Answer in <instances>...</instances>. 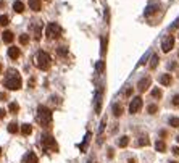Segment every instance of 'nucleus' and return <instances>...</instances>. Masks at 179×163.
Listing matches in <instances>:
<instances>
[{
	"label": "nucleus",
	"instance_id": "f257e3e1",
	"mask_svg": "<svg viewBox=\"0 0 179 163\" xmlns=\"http://www.w3.org/2000/svg\"><path fill=\"white\" fill-rule=\"evenodd\" d=\"M3 86L8 89V91H18L21 89V76L20 73L16 70H10L7 73V76H5L3 79Z\"/></svg>",
	"mask_w": 179,
	"mask_h": 163
},
{
	"label": "nucleus",
	"instance_id": "f03ea898",
	"mask_svg": "<svg viewBox=\"0 0 179 163\" xmlns=\"http://www.w3.org/2000/svg\"><path fill=\"white\" fill-rule=\"evenodd\" d=\"M37 121L41 123L42 128L50 129L52 128V110L47 108L45 105H39L37 107Z\"/></svg>",
	"mask_w": 179,
	"mask_h": 163
},
{
	"label": "nucleus",
	"instance_id": "7ed1b4c3",
	"mask_svg": "<svg viewBox=\"0 0 179 163\" xmlns=\"http://www.w3.org/2000/svg\"><path fill=\"white\" fill-rule=\"evenodd\" d=\"M34 63L39 70L45 71V70L50 68V65H52V58H50V55L47 52H39L34 58Z\"/></svg>",
	"mask_w": 179,
	"mask_h": 163
},
{
	"label": "nucleus",
	"instance_id": "20e7f679",
	"mask_svg": "<svg viewBox=\"0 0 179 163\" xmlns=\"http://www.w3.org/2000/svg\"><path fill=\"white\" fill-rule=\"evenodd\" d=\"M41 144H42L44 149H47L50 152H58V144L55 142V137H52L50 134H47V136H42Z\"/></svg>",
	"mask_w": 179,
	"mask_h": 163
},
{
	"label": "nucleus",
	"instance_id": "39448f33",
	"mask_svg": "<svg viewBox=\"0 0 179 163\" xmlns=\"http://www.w3.org/2000/svg\"><path fill=\"white\" fill-rule=\"evenodd\" d=\"M45 34L48 39H58L61 36V27L57 23H50L45 29Z\"/></svg>",
	"mask_w": 179,
	"mask_h": 163
},
{
	"label": "nucleus",
	"instance_id": "423d86ee",
	"mask_svg": "<svg viewBox=\"0 0 179 163\" xmlns=\"http://www.w3.org/2000/svg\"><path fill=\"white\" fill-rule=\"evenodd\" d=\"M142 105H144V102H142V97H141V95L134 97V99L131 100V103H129V113H131V115H137L139 111H141Z\"/></svg>",
	"mask_w": 179,
	"mask_h": 163
},
{
	"label": "nucleus",
	"instance_id": "0eeeda50",
	"mask_svg": "<svg viewBox=\"0 0 179 163\" xmlns=\"http://www.w3.org/2000/svg\"><path fill=\"white\" fill-rule=\"evenodd\" d=\"M173 47H174V36L170 34L163 39V42H161V50H163L165 53H168L173 50Z\"/></svg>",
	"mask_w": 179,
	"mask_h": 163
},
{
	"label": "nucleus",
	"instance_id": "6e6552de",
	"mask_svg": "<svg viewBox=\"0 0 179 163\" xmlns=\"http://www.w3.org/2000/svg\"><path fill=\"white\" fill-rule=\"evenodd\" d=\"M150 82H152V79H150L149 76H147V78H142V79L137 82V89H139V92H145V91H149Z\"/></svg>",
	"mask_w": 179,
	"mask_h": 163
},
{
	"label": "nucleus",
	"instance_id": "1a4fd4ad",
	"mask_svg": "<svg viewBox=\"0 0 179 163\" xmlns=\"http://www.w3.org/2000/svg\"><path fill=\"white\" fill-rule=\"evenodd\" d=\"M29 8L32 12H41L42 10V0H29Z\"/></svg>",
	"mask_w": 179,
	"mask_h": 163
},
{
	"label": "nucleus",
	"instance_id": "9d476101",
	"mask_svg": "<svg viewBox=\"0 0 179 163\" xmlns=\"http://www.w3.org/2000/svg\"><path fill=\"white\" fill-rule=\"evenodd\" d=\"M20 55H21V50L18 47H10L8 49V57L12 58V60H18Z\"/></svg>",
	"mask_w": 179,
	"mask_h": 163
},
{
	"label": "nucleus",
	"instance_id": "9b49d317",
	"mask_svg": "<svg viewBox=\"0 0 179 163\" xmlns=\"http://www.w3.org/2000/svg\"><path fill=\"white\" fill-rule=\"evenodd\" d=\"M2 37H3V42H5V44H12L13 39H15V36H13L12 31H3Z\"/></svg>",
	"mask_w": 179,
	"mask_h": 163
},
{
	"label": "nucleus",
	"instance_id": "f8f14e48",
	"mask_svg": "<svg viewBox=\"0 0 179 163\" xmlns=\"http://www.w3.org/2000/svg\"><path fill=\"white\" fill-rule=\"evenodd\" d=\"M160 82H161V86H171V82H173V78H171V74H163L160 78Z\"/></svg>",
	"mask_w": 179,
	"mask_h": 163
},
{
	"label": "nucleus",
	"instance_id": "ddd939ff",
	"mask_svg": "<svg viewBox=\"0 0 179 163\" xmlns=\"http://www.w3.org/2000/svg\"><path fill=\"white\" fill-rule=\"evenodd\" d=\"M158 63H160V58H158V55H156V53H153L152 55V58H150V70H155L156 68V66H158Z\"/></svg>",
	"mask_w": 179,
	"mask_h": 163
},
{
	"label": "nucleus",
	"instance_id": "4468645a",
	"mask_svg": "<svg viewBox=\"0 0 179 163\" xmlns=\"http://www.w3.org/2000/svg\"><path fill=\"white\" fill-rule=\"evenodd\" d=\"M100 107H102V91H98L97 99H95V113H100Z\"/></svg>",
	"mask_w": 179,
	"mask_h": 163
},
{
	"label": "nucleus",
	"instance_id": "2eb2a0df",
	"mask_svg": "<svg viewBox=\"0 0 179 163\" xmlns=\"http://www.w3.org/2000/svg\"><path fill=\"white\" fill-rule=\"evenodd\" d=\"M13 10H15L16 13H23L24 12V3L20 2V0H18V2H15L13 3Z\"/></svg>",
	"mask_w": 179,
	"mask_h": 163
},
{
	"label": "nucleus",
	"instance_id": "dca6fc26",
	"mask_svg": "<svg viewBox=\"0 0 179 163\" xmlns=\"http://www.w3.org/2000/svg\"><path fill=\"white\" fill-rule=\"evenodd\" d=\"M118 145H120L121 149L127 147V145H129V137H127V136H123V137H120V139H118Z\"/></svg>",
	"mask_w": 179,
	"mask_h": 163
},
{
	"label": "nucleus",
	"instance_id": "f3484780",
	"mask_svg": "<svg viewBox=\"0 0 179 163\" xmlns=\"http://www.w3.org/2000/svg\"><path fill=\"white\" fill-rule=\"evenodd\" d=\"M158 5H150V7L147 8V10H145V16H152L153 13H156V12H158Z\"/></svg>",
	"mask_w": 179,
	"mask_h": 163
},
{
	"label": "nucleus",
	"instance_id": "a211bd4d",
	"mask_svg": "<svg viewBox=\"0 0 179 163\" xmlns=\"http://www.w3.org/2000/svg\"><path fill=\"white\" fill-rule=\"evenodd\" d=\"M155 149L158 150V152H166V144H165V140H156V142H155Z\"/></svg>",
	"mask_w": 179,
	"mask_h": 163
},
{
	"label": "nucleus",
	"instance_id": "6ab92c4d",
	"mask_svg": "<svg viewBox=\"0 0 179 163\" xmlns=\"http://www.w3.org/2000/svg\"><path fill=\"white\" fill-rule=\"evenodd\" d=\"M8 111H10V113H13V115H16L20 111V105L16 103V102H12V103L8 105Z\"/></svg>",
	"mask_w": 179,
	"mask_h": 163
},
{
	"label": "nucleus",
	"instance_id": "aec40b11",
	"mask_svg": "<svg viewBox=\"0 0 179 163\" xmlns=\"http://www.w3.org/2000/svg\"><path fill=\"white\" fill-rule=\"evenodd\" d=\"M31 132H32V126L31 125H23L21 126V134H23V136H29Z\"/></svg>",
	"mask_w": 179,
	"mask_h": 163
},
{
	"label": "nucleus",
	"instance_id": "412c9836",
	"mask_svg": "<svg viewBox=\"0 0 179 163\" xmlns=\"http://www.w3.org/2000/svg\"><path fill=\"white\" fill-rule=\"evenodd\" d=\"M113 115H115L116 118H120V116L123 115V107H121V105H118V103L113 105Z\"/></svg>",
	"mask_w": 179,
	"mask_h": 163
},
{
	"label": "nucleus",
	"instance_id": "4be33fe9",
	"mask_svg": "<svg viewBox=\"0 0 179 163\" xmlns=\"http://www.w3.org/2000/svg\"><path fill=\"white\" fill-rule=\"evenodd\" d=\"M18 131H20L18 125H16L15 121H12V123H10V125H8V132H10V134H16Z\"/></svg>",
	"mask_w": 179,
	"mask_h": 163
},
{
	"label": "nucleus",
	"instance_id": "5701e85b",
	"mask_svg": "<svg viewBox=\"0 0 179 163\" xmlns=\"http://www.w3.org/2000/svg\"><path fill=\"white\" fill-rule=\"evenodd\" d=\"M149 144H150V139H149L147 136H142L141 139H139V142H137V145H139V147H144V145H145V147H147Z\"/></svg>",
	"mask_w": 179,
	"mask_h": 163
},
{
	"label": "nucleus",
	"instance_id": "b1692460",
	"mask_svg": "<svg viewBox=\"0 0 179 163\" xmlns=\"http://www.w3.org/2000/svg\"><path fill=\"white\" fill-rule=\"evenodd\" d=\"M29 41H31L29 34H21V36H20V44H21V45H26V44H29Z\"/></svg>",
	"mask_w": 179,
	"mask_h": 163
},
{
	"label": "nucleus",
	"instance_id": "393cba45",
	"mask_svg": "<svg viewBox=\"0 0 179 163\" xmlns=\"http://www.w3.org/2000/svg\"><path fill=\"white\" fill-rule=\"evenodd\" d=\"M147 111H149L150 115H155L156 111H158V105H156V103H150V105L147 107Z\"/></svg>",
	"mask_w": 179,
	"mask_h": 163
},
{
	"label": "nucleus",
	"instance_id": "a878e982",
	"mask_svg": "<svg viewBox=\"0 0 179 163\" xmlns=\"http://www.w3.org/2000/svg\"><path fill=\"white\" fill-rule=\"evenodd\" d=\"M89 139H91V132H87V136H86V139H84V142L81 144V152H86L87 144H89Z\"/></svg>",
	"mask_w": 179,
	"mask_h": 163
},
{
	"label": "nucleus",
	"instance_id": "bb28decb",
	"mask_svg": "<svg viewBox=\"0 0 179 163\" xmlns=\"http://www.w3.org/2000/svg\"><path fill=\"white\" fill-rule=\"evenodd\" d=\"M10 23V18L7 15H0V26H8Z\"/></svg>",
	"mask_w": 179,
	"mask_h": 163
},
{
	"label": "nucleus",
	"instance_id": "cd10ccee",
	"mask_svg": "<svg viewBox=\"0 0 179 163\" xmlns=\"http://www.w3.org/2000/svg\"><path fill=\"white\" fill-rule=\"evenodd\" d=\"M27 160H29V163H39V158H37V155L34 154V152H29Z\"/></svg>",
	"mask_w": 179,
	"mask_h": 163
},
{
	"label": "nucleus",
	"instance_id": "c85d7f7f",
	"mask_svg": "<svg viewBox=\"0 0 179 163\" xmlns=\"http://www.w3.org/2000/svg\"><path fill=\"white\" fill-rule=\"evenodd\" d=\"M161 95H163V92H161L158 87H156V89H153V91H152V97H153V99H161Z\"/></svg>",
	"mask_w": 179,
	"mask_h": 163
},
{
	"label": "nucleus",
	"instance_id": "c756f323",
	"mask_svg": "<svg viewBox=\"0 0 179 163\" xmlns=\"http://www.w3.org/2000/svg\"><path fill=\"white\" fill-rule=\"evenodd\" d=\"M170 125H171L173 128H179V118H177V116L170 118Z\"/></svg>",
	"mask_w": 179,
	"mask_h": 163
},
{
	"label": "nucleus",
	"instance_id": "7c9ffc66",
	"mask_svg": "<svg viewBox=\"0 0 179 163\" xmlns=\"http://www.w3.org/2000/svg\"><path fill=\"white\" fill-rule=\"evenodd\" d=\"M103 70H105V61L100 60L98 63H97V71H98V73H103Z\"/></svg>",
	"mask_w": 179,
	"mask_h": 163
},
{
	"label": "nucleus",
	"instance_id": "2f4dec72",
	"mask_svg": "<svg viewBox=\"0 0 179 163\" xmlns=\"http://www.w3.org/2000/svg\"><path fill=\"white\" fill-rule=\"evenodd\" d=\"M34 32H36V39H39V37H41L42 31H41V26H39V24H34Z\"/></svg>",
	"mask_w": 179,
	"mask_h": 163
},
{
	"label": "nucleus",
	"instance_id": "473e14b6",
	"mask_svg": "<svg viewBox=\"0 0 179 163\" xmlns=\"http://www.w3.org/2000/svg\"><path fill=\"white\" fill-rule=\"evenodd\" d=\"M58 55H61V57L68 55V47H60V49H58Z\"/></svg>",
	"mask_w": 179,
	"mask_h": 163
},
{
	"label": "nucleus",
	"instance_id": "72a5a7b5",
	"mask_svg": "<svg viewBox=\"0 0 179 163\" xmlns=\"http://www.w3.org/2000/svg\"><path fill=\"white\" fill-rule=\"evenodd\" d=\"M100 50H102V55H105V52H107V39L105 37H102V49Z\"/></svg>",
	"mask_w": 179,
	"mask_h": 163
},
{
	"label": "nucleus",
	"instance_id": "f704fd0d",
	"mask_svg": "<svg viewBox=\"0 0 179 163\" xmlns=\"http://www.w3.org/2000/svg\"><path fill=\"white\" fill-rule=\"evenodd\" d=\"M171 103L174 105V107H179V95H174L173 97V100H171Z\"/></svg>",
	"mask_w": 179,
	"mask_h": 163
},
{
	"label": "nucleus",
	"instance_id": "c9c22d12",
	"mask_svg": "<svg viewBox=\"0 0 179 163\" xmlns=\"http://www.w3.org/2000/svg\"><path fill=\"white\" fill-rule=\"evenodd\" d=\"M131 94H132V87H127L126 91H124V95H126V97H129Z\"/></svg>",
	"mask_w": 179,
	"mask_h": 163
},
{
	"label": "nucleus",
	"instance_id": "e433bc0d",
	"mask_svg": "<svg viewBox=\"0 0 179 163\" xmlns=\"http://www.w3.org/2000/svg\"><path fill=\"white\" fill-rule=\"evenodd\" d=\"M5 116H7V111H5L3 108H0V120H3Z\"/></svg>",
	"mask_w": 179,
	"mask_h": 163
},
{
	"label": "nucleus",
	"instance_id": "4c0bfd02",
	"mask_svg": "<svg viewBox=\"0 0 179 163\" xmlns=\"http://www.w3.org/2000/svg\"><path fill=\"white\" fill-rule=\"evenodd\" d=\"M7 99H8V97H7V94H3V92L0 94V100H2V102H3V100H7Z\"/></svg>",
	"mask_w": 179,
	"mask_h": 163
},
{
	"label": "nucleus",
	"instance_id": "58836bf2",
	"mask_svg": "<svg viewBox=\"0 0 179 163\" xmlns=\"http://www.w3.org/2000/svg\"><path fill=\"white\" fill-rule=\"evenodd\" d=\"M173 154H174V155H179V147H173Z\"/></svg>",
	"mask_w": 179,
	"mask_h": 163
},
{
	"label": "nucleus",
	"instance_id": "ea45409f",
	"mask_svg": "<svg viewBox=\"0 0 179 163\" xmlns=\"http://www.w3.org/2000/svg\"><path fill=\"white\" fill-rule=\"evenodd\" d=\"M108 150H110V152H108V157H110V158H113V155H115V154H113V149H108Z\"/></svg>",
	"mask_w": 179,
	"mask_h": 163
},
{
	"label": "nucleus",
	"instance_id": "a19ab883",
	"mask_svg": "<svg viewBox=\"0 0 179 163\" xmlns=\"http://www.w3.org/2000/svg\"><path fill=\"white\" fill-rule=\"evenodd\" d=\"M176 66H177L176 63H170V68H171V70H174V68H176Z\"/></svg>",
	"mask_w": 179,
	"mask_h": 163
},
{
	"label": "nucleus",
	"instance_id": "79ce46f5",
	"mask_svg": "<svg viewBox=\"0 0 179 163\" xmlns=\"http://www.w3.org/2000/svg\"><path fill=\"white\" fill-rule=\"evenodd\" d=\"M2 70H3V66H2V63H0V73H2Z\"/></svg>",
	"mask_w": 179,
	"mask_h": 163
},
{
	"label": "nucleus",
	"instance_id": "37998d69",
	"mask_svg": "<svg viewBox=\"0 0 179 163\" xmlns=\"http://www.w3.org/2000/svg\"><path fill=\"white\" fill-rule=\"evenodd\" d=\"M0 155H2V149H0Z\"/></svg>",
	"mask_w": 179,
	"mask_h": 163
},
{
	"label": "nucleus",
	"instance_id": "c03bdc74",
	"mask_svg": "<svg viewBox=\"0 0 179 163\" xmlns=\"http://www.w3.org/2000/svg\"><path fill=\"white\" fill-rule=\"evenodd\" d=\"M171 163H177V161H171Z\"/></svg>",
	"mask_w": 179,
	"mask_h": 163
},
{
	"label": "nucleus",
	"instance_id": "a18cd8bd",
	"mask_svg": "<svg viewBox=\"0 0 179 163\" xmlns=\"http://www.w3.org/2000/svg\"><path fill=\"white\" fill-rule=\"evenodd\" d=\"M177 142H179V136H177Z\"/></svg>",
	"mask_w": 179,
	"mask_h": 163
}]
</instances>
